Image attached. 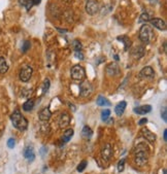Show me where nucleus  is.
<instances>
[{
  "label": "nucleus",
  "instance_id": "nucleus-27",
  "mask_svg": "<svg viewBox=\"0 0 167 174\" xmlns=\"http://www.w3.org/2000/svg\"><path fill=\"white\" fill-rule=\"evenodd\" d=\"M87 165H88V162H87L86 160L82 161V162L79 163V166H78V172H83L85 169L87 168Z\"/></svg>",
  "mask_w": 167,
  "mask_h": 174
},
{
  "label": "nucleus",
  "instance_id": "nucleus-38",
  "mask_svg": "<svg viewBox=\"0 0 167 174\" xmlns=\"http://www.w3.org/2000/svg\"><path fill=\"white\" fill-rule=\"evenodd\" d=\"M44 152H48V148L47 146H43V147L40 150V153H41V157H44Z\"/></svg>",
  "mask_w": 167,
  "mask_h": 174
},
{
  "label": "nucleus",
  "instance_id": "nucleus-6",
  "mask_svg": "<svg viewBox=\"0 0 167 174\" xmlns=\"http://www.w3.org/2000/svg\"><path fill=\"white\" fill-rule=\"evenodd\" d=\"M32 73H33V69L32 67L28 66V65H25V66L22 67L21 71H20V79L23 82H29L30 79L32 76Z\"/></svg>",
  "mask_w": 167,
  "mask_h": 174
},
{
  "label": "nucleus",
  "instance_id": "nucleus-2",
  "mask_svg": "<svg viewBox=\"0 0 167 174\" xmlns=\"http://www.w3.org/2000/svg\"><path fill=\"white\" fill-rule=\"evenodd\" d=\"M11 120L12 126L20 131H25L27 129V127H28V121L26 120V118L19 110L14 111V113L11 115Z\"/></svg>",
  "mask_w": 167,
  "mask_h": 174
},
{
  "label": "nucleus",
  "instance_id": "nucleus-10",
  "mask_svg": "<svg viewBox=\"0 0 167 174\" xmlns=\"http://www.w3.org/2000/svg\"><path fill=\"white\" fill-rule=\"evenodd\" d=\"M154 75H155V72L153 68L151 66H146L140 70L138 76L139 79H153Z\"/></svg>",
  "mask_w": 167,
  "mask_h": 174
},
{
  "label": "nucleus",
  "instance_id": "nucleus-18",
  "mask_svg": "<svg viewBox=\"0 0 167 174\" xmlns=\"http://www.w3.org/2000/svg\"><path fill=\"white\" fill-rule=\"evenodd\" d=\"M73 134H74V131L72 128L67 129V130H65V132L63 133V136H62L61 140L63 141V142H68V141L71 139L72 136H73Z\"/></svg>",
  "mask_w": 167,
  "mask_h": 174
},
{
  "label": "nucleus",
  "instance_id": "nucleus-15",
  "mask_svg": "<svg viewBox=\"0 0 167 174\" xmlns=\"http://www.w3.org/2000/svg\"><path fill=\"white\" fill-rule=\"evenodd\" d=\"M51 117H52V112L49 107H46V108H43V109H41L38 114V118L41 122H47V121H49L50 118H51Z\"/></svg>",
  "mask_w": 167,
  "mask_h": 174
},
{
  "label": "nucleus",
  "instance_id": "nucleus-28",
  "mask_svg": "<svg viewBox=\"0 0 167 174\" xmlns=\"http://www.w3.org/2000/svg\"><path fill=\"white\" fill-rule=\"evenodd\" d=\"M125 159H122L121 161L119 162L118 164V171L119 172H122V171H124V168H125Z\"/></svg>",
  "mask_w": 167,
  "mask_h": 174
},
{
  "label": "nucleus",
  "instance_id": "nucleus-1",
  "mask_svg": "<svg viewBox=\"0 0 167 174\" xmlns=\"http://www.w3.org/2000/svg\"><path fill=\"white\" fill-rule=\"evenodd\" d=\"M149 160V148L143 143H140L134 150V161L138 166H144Z\"/></svg>",
  "mask_w": 167,
  "mask_h": 174
},
{
  "label": "nucleus",
  "instance_id": "nucleus-20",
  "mask_svg": "<svg viewBox=\"0 0 167 174\" xmlns=\"http://www.w3.org/2000/svg\"><path fill=\"white\" fill-rule=\"evenodd\" d=\"M8 70V64H7L6 60L3 57H0V73L4 74Z\"/></svg>",
  "mask_w": 167,
  "mask_h": 174
},
{
  "label": "nucleus",
  "instance_id": "nucleus-33",
  "mask_svg": "<svg viewBox=\"0 0 167 174\" xmlns=\"http://www.w3.org/2000/svg\"><path fill=\"white\" fill-rule=\"evenodd\" d=\"M161 117L162 118H163V121L164 122H167V109H166V107H163V110L161 111Z\"/></svg>",
  "mask_w": 167,
  "mask_h": 174
},
{
  "label": "nucleus",
  "instance_id": "nucleus-13",
  "mask_svg": "<svg viewBox=\"0 0 167 174\" xmlns=\"http://www.w3.org/2000/svg\"><path fill=\"white\" fill-rule=\"evenodd\" d=\"M24 158L27 159L29 162H32L35 159V153H34V148L32 145H27L23 150Z\"/></svg>",
  "mask_w": 167,
  "mask_h": 174
},
{
  "label": "nucleus",
  "instance_id": "nucleus-26",
  "mask_svg": "<svg viewBox=\"0 0 167 174\" xmlns=\"http://www.w3.org/2000/svg\"><path fill=\"white\" fill-rule=\"evenodd\" d=\"M109 115H111V110H109V109L102 110V112H101V118H102V121H103V122H106V121L108 120Z\"/></svg>",
  "mask_w": 167,
  "mask_h": 174
},
{
  "label": "nucleus",
  "instance_id": "nucleus-11",
  "mask_svg": "<svg viewBox=\"0 0 167 174\" xmlns=\"http://www.w3.org/2000/svg\"><path fill=\"white\" fill-rule=\"evenodd\" d=\"M151 24L153 25L155 28L161 30V31H165L166 28H167V25H166V22L162 19H159V18H154V19H151Z\"/></svg>",
  "mask_w": 167,
  "mask_h": 174
},
{
  "label": "nucleus",
  "instance_id": "nucleus-25",
  "mask_svg": "<svg viewBox=\"0 0 167 174\" xmlns=\"http://www.w3.org/2000/svg\"><path fill=\"white\" fill-rule=\"evenodd\" d=\"M149 20H151V17H149V14L148 12H143V14H140V17H139V20H138V23H146L149 22Z\"/></svg>",
  "mask_w": 167,
  "mask_h": 174
},
{
  "label": "nucleus",
  "instance_id": "nucleus-40",
  "mask_svg": "<svg viewBox=\"0 0 167 174\" xmlns=\"http://www.w3.org/2000/svg\"><path fill=\"white\" fill-rule=\"evenodd\" d=\"M163 139H164V141H167V130L166 129L164 130V133H163Z\"/></svg>",
  "mask_w": 167,
  "mask_h": 174
},
{
  "label": "nucleus",
  "instance_id": "nucleus-16",
  "mask_svg": "<svg viewBox=\"0 0 167 174\" xmlns=\"http://www.w3.org/2000/svg\"><path fill=\"white\" fill-rule=\"evenodd\" d=\"M126 106H127V102L126 101L119 102L118 104H117V106L114 107V112H116V114L119 115V117H121V115L124 113V111H125Z\"/></svg>",
  "mask_w": 167,
  "mask_h": 174
},
{
  "label": "nucleus",
  "instance_id": "nucleus-36",
  "mask_svg": "<svg viewBox=\"0 0 167 174\" xmlns=\"http://www.w3.org/2000/svg\"><path fill=\"white\" fill-rule=\"evenodd\" d=\"M146 123H148V118H141V120L138 122V125L139 126H143V125H144V124H146Z\"/></svg>",
  "mask_w": 167,
  "mask_h": 174
},
{
  "label": "nucleus",
  "instance_id": "nucleus-29",
  "mask_svg": "<svg viewBox=\"0 0 167 174\" xmlns=\"http://www.w3.org/2000/svg\"><path fill=\"white\" fill-rule=\"evenodd\" d=\"M49 88H50V80L48 79H46L43 82V94H46L47 92L49 91Z\"/></svg>",
  "mask_w": 167,
  "mask_h": 174
},
{
  "label": "nucleus",
  "instance_id": "nucleus-4",
  "mask_svg": "<svg viewBox=\"0 0 167 174\" xmlns=\"http://www.w3.org/2000/svg\"><path fill=\"white\" fill-rule=\"evenodd\" d=\"M70 74H71L72 79L79 80V82L84 80L85 77H86V71H85L84 67L81 66V65H74V66L71 68Z\"/></svg>",
  "mask_w": 167,
  "mask_h": 174
},
{
  "label": "nucleus",
  "instance_id": "nucleus-22",
  "mask_svg": "<svg viewBox=\"0 0 167 174\" xmlns=\"http://www.w3.org/2000/svg\"><path fill=\"white\" fill-rule=\"evenodd\" d=\"M34 103L35 102H34L33 99H28L23 104V109L25 110V111H31V110L34 108V105H35Z\"/></svg>",
  "mask_w": 167,
  "mask_h": 174
},
{
  "label": "nucleus",
  "instance_id": "nucleus-9",
  "mask_svg": "<svg viewBox=\"0 0 167 174\" xmlns=\"http://www.w3.org/2000/svg\"><path fill=\"white\" fill-rule=\"evenodd\" d=\"M70 121H71V118L70 115H69V113L67 112H62L61 115H60L59 118V127L61 128V129H65L66 127H68L69 124H70Z\"/></svg>",
  "mask_w": 167,
  "mask_h": 174
},
{
  "label": "nucleus",
  "instance_id": "nucleus-3",
  "mask_svg": "<svg viewBox=\"0 0 167 174\" xmlns=\"http://www.w3.org/2000/svg\"><path fill=\"white\" fill-rule=\"evenodd\" d=\"M139 39L143 42V44H149L152 40L154 39V32L153 28L149 25L143 24L140 27L139 30Z\"/></svg>",
  "mask_w": 167,
  "mask_h": 174
},
{
  "label": "nucleus",
  "instance_id": "nucleus-14",
  "mask_svg": "<svg viewBox=\"0 0 167 174\" xmlns=\"http://www.w3.org/2000/svg\"><path fill=\"white\" fill-rule=\"evenodd\" d=\"M106 73L109 76H114V75H118L120 73V68L119 65L117 63H111L108 67H106Z\"/></svg>",
  "mask_w": 167,
  "mask_h": 174
},
{
  "label": "nucleus",
  "instance_id": "nucleus-8",
  "mask_svg": "<svg viewBox=\"0 0 167 174\" xmlns=\"http://www.w3.org/2000/svg\"><path fill=\"white\" fill-rule=\"evenodd\" d=\"M113 153H114L113 146L109 144V143H105V144L102 145L100 155H101V158L103 159L104 161L111 160V157H113Z\"/></svg>",
  "mask_w": 167,
  "mask_h": 174
},
{
  "label": "nucleus",
  "instance_id": "nucleus-35",
  "mask_svg": "<svg viewBox=\"0 0 167 174\" xmlns=\"http://www.w3.org/2000/svg\"><path fill=\"white\" fill-rule=\"evenodd\" d=\"M32 6H33V3H32V0H29V1H28V3L26 4V6H25V7H26V9H27V11H30Z\"/></svg>",
  "mask_w": 167,
  "mask_h": 174
},
{
  "label": "nucleus",
  "instance_id": "nucleus-5",
  "mask_svg": "<svg viewBox=\"0 0 167 174\" xmlns=\"http://www.w3.org/2000/svg\"><path fill=\"white\" fill-rule=\"evenodd\" d=\"M93 93V85L88 79L82 80L81 85H79V95L82 97H89L90 95Z\"/></svg>",
  "mask_w": 167,
  "mask_h": 174
},
{
  "label": "nucleus",
  "instance_id": "nucleus-41",
  "mask_svg": "<svg viewBox=\"0 0 167 174\" xmlns=\"http://www.w3.org/2000/svg\"><path fill=\"white\" fill-rule=\"evenodd\" d=\"M114 59H116V60H117V61H118V60H119V57H118V56H117V55H114Z\"/></svg>",
  "mask_w": 167,
  "mask_h": 174
},
{
  "label": "nucleus",
  "instance_id": "nucleus-19",
  "mask_svg": "<svg viewBox=\"0 0 167 174\" xmlns=\"http://www.w3.org/2000/svg\"><path fill=\"white\" fill-rule=\"evenodd\" d=\"M82 136H83L85 139H90L93 136V131H92V129L89 126H85L83 130H82Z\"/></svg>",
  "mask_w": 167,
  "mask_h": 174
},
{
  "label": "nucleus",
  "instance_id": "nucleus-39",
  "mask_svg": "<svg viewBox=\"0 0 167 174\" xmlns=\"http://www.w3.org/2000/svg\"><path fill=\"white\" fill-rule=\"evenodd\" d=\"M41 0H32V3H33V5H38V4H40Z\"/></svg>",
  "mask_w": 167,
  "mask_h": 174
},
{
  "label": "nucleus",
  "instance_id": "nucleus-34",
  "mask_svg": "<svg viewBox=\"0 0 167 174\" xmlns=\"http://www.w3.org/2000/svg\"><path fill=\"white\" fill-rule=\"evenodd\" d=\"M75 57L78 58V59H79V60H83L84 59L83 53H82L81 51H76L75 52Z\"/></svg>",
  "mask_w": 167,
  "mask_h": 174
},
{
  "label": "nucleus",
  "instance_id": "nucleus-7",
  "mask_svg": "<svg viewBox=\"0 0 167 174\" xmlns=\"http://www.w3.org/2000/svg\"><path fill=\"white\" fill-rule=\"evenodd\" d=\"M99 8H100V5L96 0H89L86 3V11L90 16L96 14L99 11Z\"/></svg>",
  "mask_w": 167,
  "mask_h": 174
},
{
  "label": "nucleus",
  "instance_id": "nucleus-17",
  "mask_svg": "<svg viewBox=\"0 0 167 174\" xmlns=\"http://www.w3.org/2000/svg\"><path fill=\"white\" fill-rule=\"evenodd\" d=\"M152 111V106L151 105H143V106H138L134 108V112L137 114H146Z\"/></svg>",
  "mask_w": 167,
  "mask_h": 174
},
{
  "label": "nucleus",
  "instance_id": "nucleus-32",
  "mask_svg": "<svg viewBox=\"0 0 167 174\" xmlns=\"http://www.w3.org/2000/svg\"><path fill=\"white\" fill-rule=\"evenodd\" d=\"M14 144H16V141H14V138H9V139L7 140V146H8L9 148H14Z\"/></svg>",
  "mask_w": 167,
  "mask_h": 174
},
{
  "label": "nucleus",
  "instance_id": "nucleus-42",
  "mask_svg": "<svg viewBox=\"0 0 167 174\" xmlns=\"http://www.w3.org/2000/svg\"><path fill=\"white\" fill-rule=\"evenodd\" d=\"M163 174H167V171L165 170V169H164V170H163Z\"/></svg>",
  "mask_w": 167,
  "mask_h": 174
},
{
  "label": "nucleus",
  "instance_id": "nucleus-23",
  "mask_svg": "<svg viewBox=\"0 0 167 174\" xmlns=\"http://www.w3.org/2000/svg\"><path fill=\"white\" fill-rule=\"evenodd\" d=\"M132 55H134V57L139 59V58H141L144 55V49L143 47H135V49L133 50V52H132Z\"/></svg>",
  "mask_w": 167,
  "mask_h": 174
},
{
  "label": "nucleus",
  "instance_id": "nucleus-37",
  "mask_svg": "<svg viewBox=\"0 0 167 174\" xmlns=\"http://www.w3.org/2000/svg\"><path fill=\"white\" fill-rule=\"evenodd\" d=\"M28 1H29V0H19V3L21 4V5H23V6H26V4L28 3Z\"/></svg>",
  "mask_w": 167,
  "mask_h": 174
},
{
  "label": "nucleus",
  "instance_id": "nucleus-30",
  "mask_svg": "<svg viewBox=\"0 0 167 174\" xmlns=\"http://www.w3.org/2000/svg\"><path fill=\"white\" fill-rule=\"evenodd\" d=\"M30 45H31V44H30V41H24L23 47H22V52L26 53L30 49Z\"/></svg>",
  "mask_w": 167,
  "mask_h": 174
},
{
  "label": "nucleus",
  "instance_id": "nucleus-21",
  "mask_svg": "<svg viewBox=\"0 0 167 174\" xmlns=\"http://www.w3.org/2000/svg\"><path fill=\"white\" fill-rule=\"evenodd\" d=\"M96 103L99 105V106H111V102H109V100H108L105 97H103V96H98Z\"/></svg>",
  "mask_w": 167,
  "mask_h": 174
},
{
  "label": "nucleus",
  "instance_id": "nucleus-31",
  "mask_svg": "<svg viewBox=\"0 0 167 174\" xmlns=\"http://www.w3.org/2000/svg\"><path fill=\"white\" fill-rule=\"evenodd\" d=\"M73 44H74V50L76 51H81L82 50V44L79 41V40H75V41H73Z\"/></svg>",
  "mask_w": 167,
  "mask_h": 174
},
{
  "label": "nucleus",
  "instance_id": "nucleus-12",
  "mask_svg": "<svg viewBox=\"0 0 167 174\" xmlns=\"http://www.w3.org/2000/svg\"><path fill=\"white\" fill-rule=\"evenodd\" d=\"M140 133H141V135H143V137L144 138V139L148 140L149 143H154L157 139L156 134H154L153 132H151V131H149V129H146V128L141 129Z\"/></svg>",
  "mask_w": 167,
  "mask_h": 174
},
{
  "label": "nucleus",
  "instance_id": "nucleus-24",
  "mask_svg": "<svg viewBox=\"0 0 167 174\" xmlns=\"http://www.w3.org/2000/svg\"><path fill=\"white\" fill-rule=\"evenodd\" d=\"M117 39H118L119 41H122V42H123L124 45H125V50H126V51L129 49V47H130L131 41H130V39H129L127 36H119Z\"/></svg>",
  "mask_w": 167,
  "mask_h": 174
}]
</instances>
